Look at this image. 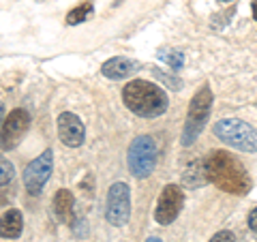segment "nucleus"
Here are the masks:
<instances>
[{
  "label": "nucleus",
  "mask_w": 257,
  "mask_h": 242,
  "mask_svg": "<svg viewBox=\"0 0 257 242\" xmlns=\"http://www.w3.org/2000/svg\"><path fill=\"white\" fill-rule=\"evenodd\" d=\"M234 240H236V238H234V233L227 231V229H223V231H216L208 242H234Z\"/></svg>",
  "instance_id": "a211bd4d"
},
{
  "label": "nucleus",
  "mask_w": 257,
  "mask_h": 242,
  "mask_svg": "<svg viewBox=\"0 0 257 242\" xmlns=\"http://www.w3.org/2000/svg\"><path fill=\"white\" fill-rule=\"evenodd\" d=\"M30 127V116L26 109H13L9 116L5 118L3 127H0V148L3 150H13L20 146Z\"/></svg>",
  "instance_id": "6e6552de"
},
{
  "label": "nucleus",
  "mask_w": 257,
  "mask_h": 242,
  "mask_svg": "<svg viewBox=\"0 0 257 242\" xmlns=\"http://www.w3.org/2000/svg\"><path fill=\"white\" fill-rule=\"evenodd\" d=\"M58 135L64 146H69V148L82 146L84 135H86L84 123L79 120V116L71 114V111H64V114L58 116Z\"/></svg>",
  "instance_id": "9d476101"
},
{
  "label": "nucleus",
  "mask_w": 257,
  "mask_h": 242,
  "mask_svg": "<svg viewBox=\"0 0 257 242\" xmlns=\"http://www.w3.org/2000/svg\"><path fill=\"white\" fill-rule=\"evenodd\" d=\"M152 73H155V77L161 79V82L170 84V88H174V90H180V88H182V82H180V79H176V77L170 75V73H163V71H159L157 67H152Z\"/></svg>",
  "instance_id": "f3484780"
},
{
  "label": "nucleus",
  "mask_w": 257,
  "mask_h": 242,
  "mask_svg": "<svg viewBox=\"0 0 257 242\" xmlns=\"http://www.w3.org/2000/svg\"><path fill=\"white\" fill-rule=\"evenodd\" d=\"M184 204V195L182 189L178 184H167V187L161 191L159 201H157V210H155V219L159 225H170L176 221V216L180 214Z\"/></svg>",
  "instance_id": "1a4fd4ad"
},
{
  "label": "nucleus",
  "mask_w": 257,
  "mask_h": 242,
  "mask_svg": "<svg viewBox=\"0 0 257 242\" xmlns=\"http://www.w3.org/2000/svg\"><path fill=\"white\" fill-rule=\"evenodd\" d=\"M5 123V105H3V101H0V127H3Z\"/></svg>",
  "instance_id": "aec40b11"
},
{
  "label": "nucleus",
  "mask_w": 257,
  "mask_h": 242,
  "mask_svg": "<svg viewBox=\"0 0 257 242\" xmlns=\"http://www.w3.org/2000/svg\"><path fill=\"white\" fill-rule=\"evenodd\" d=\"M248 227H251L253 231H257V208L251 210V214H248Z\"/></svg>",
  "instance_id": "6ab92c4d"
},
{
  "label": "nucleus",
  "mask_w": 257,
  "mask_h": 242,
  "mask_svg": "<svg viewBox=\"0 0 257 242\" xmlns=\"http://www.w3.org/2000/svg\"><path fill=\"white\" fill-rule=\"evenodd\" d=\"M157 165V146L150 135L135 137L128 146V169L135 178H146Z\"/></svg>",
  "instance_id": "39448f33"
},
{
  "label": "nucleus",
  "mask_w": 257,
  "mask_h": 242,
  "mask_svg": "<svg viewBox=\"0 0 257 242\" xmlns=\"http://www.w3.org/2000/svg\"><path fill=\"white\" fill-rule=\"evenodd\" d=\"M92 11H94V5L90 3V0H86L84 5H79L77 9H73L69 15H67V24L69 26H75V24H82V22H86L88 18L92 15Z\"/></svg>",
  "instance_id": "4468645a"
},
{
  "label": "nucleus",
  "mask_w": 257,
  "mask_h": 242,
  "mask_svg": "<svg viewBox=\"0 0 257 242\" xmlns=\"http://www.w3.org/2000/svg\"><path fill=\"white\" fill-rule=\"evenodd\" d=\"M221 3H231V0H221Z\"/></svg>",
  "instance_id": "5701e85b"
},
{
  "label": "nucleus",
  "mask_w": 257,
  "mask_h": 242,
  "mask_svg": "<svg viewBox=\"0 0 257 242\" xmlns=\"http://www.w3.org/2000/svg\"><path fill=\"white\" fill-rule=\"evenodd\" d=\"M15 176V167L9 159L0 157V187H5V184H9Z\"/></svg>",
  "instance_id": "dca6fc26"
},
{
  "label": "nucleus",
  "mask_w": 257,
  "mask_h": 242,
  "mask_svg": "<svg viewBox=\"0 0 257 242\" xmlns=\"http://www.w3.org/2000/svg\"><path fill=\"white\" fill-rule=\"evenodd\" d=\"M204 172L208 182H212L221 191L234 193V195H244L251 191V178L244 165L225 150H214L206 157Z\"/></svg>",
  "instance_id": "f257e3e1"
},
{
  "label": "nucleus",
  "mask_w": 257,
  "mask_h": 242,
  "mask_svg": "<svg viewBox=\"0 0 257 242\" xmlns=\"http://www.w3.org/2000/svg\"><path fill=\"white\" fill-rule=\"evenodd\" d=\"M22 227H24V219H22V212L20 210H9L3 214L0 219V238H18L22 233Z\"/></svg>",
  "instance_id": "ddd939ff"
},
{
  "label": "nucleus",
  "mask_w": 257,
  "mask_h": 242,
  "mask_svg": "<svg viewBox=\"0 0 257 242\" xmlns=\"http://www.w3.org/2000/svg\"><path fill=\"white\" fill-rule=\"evenodd\" d=\"M54 169V152L45 150L43 155H39L35 161H30L24 169V187L30 195H41L45 182L50 180Z\"/></svg>",
  "instance_id": "423d86ee"
},
{
  "label": "nucleus",
  "mask_w": 257,
  "mask_h": 242,
  "mask_svg": "<svg viewBox=\"0 0 257 242\" xmlns=\"http://www.w3.org/2000/svg\"><path fill=\"white\" fill-rule=\"evenodd\" d=\"M146 242H163V240H159V238H148Z\"/></svg>",
  "instance_id": "4be33fe9"
},
{
  "label": "nucleus",
  "mask_w": 257,
  "mask_h": 242,
  "mask_svg": "<svg viewBox=\"0 0 257 242\" xmlns=\"http://www.w3.org/2000/svg\"><path fill=\"white\" fill-rule=\"evenodd\" d=\"M214 135L219 137L223 144L242 150V152H257V131L242 123L238 118H223L214 125Z\"/></svg>",
  "instance_id": "20e7f679"
},
{
  "label": "nucleus",
  "mask_w": 257,
  "mask_h": 242,
  "mask_svg": "<svg viewBox=\"0 0 257 242\" xmlns=\"http://www.w3.org/2000/svg\"><path fill=\"white\" fill-rule=\"evenodd\" d=\"M253 18L257 22V0H253Z\"/></svg>",
  "instance_id": "412c9836"
},
{
  "label": "nucleus",
  "mask_w": 257,
  "mask_h": 242,
  "mask_svg": "<svg viewBox=\"0 0 257 242\" xmlns=\"http://www.w3.org/2000/svg\"><path fill=\"white\" fill-rule=\"evenodd\" d=\"M157 56H159V60H163L165 64H170L174 71L182 69V64H184V54L178 52V50H161Z\"/></svg>",
  "instance_id": "2eb2a0df"
},
{
  "label": "nucleus",
  "mask_w": 257,
  "mask_h": 242,
  "mask_svg": "<svg viewBox=\"0 0 257 242\" xmlns=\"http://www.w3.org/2000/svg\"><path fill=\"white\" fill-rule=\"evenodd\" d=\"M133 71H138V62L131 58H124V56H116V58L107 60L101 67V73L107 79H124L131 75Z\"/></svg>",
  "instance_id": "9b49d317"
},
{
  "label": "nucleus",
  "mask_w": 257,
  "mask_h": 242,
  "mask_svg": "<svg viewBox=\"0 0 257 242\" xmlns=\"http://www.w3.org/2000/svg\"><path fill=\"white\" fill-rule=\"evenodd\" d=\"M210 109H212V90H210V86L206 84L199 88L195 96L191 99L189 116H187V123H184L182 137H180L182 146H191V144L197 140V135L204 131L208 118H210Z\"/></svg>",
  "instance_id": "7ed1b4c3"
},
{
  "label": "nucleus",
  "mask_w": 257,
  "mask_h": 242,
  "mask_svg": "<svg viewBox=\"0 0 257 242\" xmlns=\"http://www.w3.org/2000/svg\"><path fill=\"white\" fill-rule=\"evenodd\" d=\"M122 101L140 118L163 116L167 111V105H170V99H167L163 88H159L157 84L144 82V79H133V82H128L124 86Z\"/></svg>",
  "instance_id": "f03ea898"
},
{
  "label": "nucleus",
  "mask_w": 257,
  "mask_h": 242,
  "mask_svg": "<svg viewBox=\"0 0 257 242\" xmlns=\"http://www.w3.org/2000/svg\"><path fill=\"white\" fill-rule=\"evenodd\" d=\"M105 216L116 227H122V225L128 223V216H131V193H128V187L124 182H116L109 187Z\"/></svg>",
  "instance_id": "0eeeda50"
},
{
  "label": "nucleus",
  "mask_w": 257,
  "mask_h": 242,
  "mask_svg": "<svg viewBox=\"0 0 257 242\" xmlns=\"http://www.w3.org/2000/svg\"><path fill=\"white\" fill-rule=\"evenodd\" d=\"M75 199H73V193L67 191V189H60L58 193L54 195V212L56 216L60 219V223H73V212H75Z\"/></svg>",
  "instance_id": "f8f14e48"
}]
</instances>
